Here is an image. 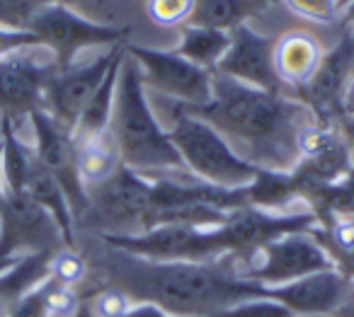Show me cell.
Masks as SVG:
<instances>
[{"mask_svg":"<svg viewBox=\"0 0 354 317\" xmlns=\"http://www.w3.org/2000/svg\"><path fill=\"white\" fill-rule=\"evenodd\" d=\"M83 257L88 281L119 288L138 305L170 317H216L241 302L272 300L267 286L238 276L233 254L214 262H156L122 252L95 235Z\"/></svg>","mask_w":354,"mask_h":317,"instance_id":"6da1fadb","label":"cell"},{"mask_svg":"<svg viewBox=\"0 0 354 317\" xmlns=\"http://www.w3.org/2000/svg\"><path fill=\"white\" fill-rule=\"evenodd\" d=\"M185 109L207 122L241 160L277 175L294 172L301 136L315 124L313 112L291 95L250 88L216 70H212V99Z\"/></svg>","mask_w":354,"mask_h":317,"instance_id":"7a4b0ae2","label":"cell"},{"mask_svg":"<svg viewBox=\"0 0 354 317\" xmlns=\"http://www.w3.org/2000/svg\"><path fill=\"white\" fill-rule=\"evenodd\" d=\"M109 133L124 167L143 177H192L158 122L138 64L127 54L119 64Z\"/></svg>","mask_w":354,"mask_h":317,"instance_id":"3957f363","label":"cell"},{"mask_svg":"<svg viewBox=\"0 0 354 317\" xmlns=\"http://www.w3.org/2000/svg\"><path fill=\"white\" fill-rule=\"evenodd\" d=\"M165 131L189 175L197 177L204 184L221 186V189H245L257 180L260 170L241 160L207 122L189 114L175 99H165Z\"/></svg>","mask_w":354,"mask_h":317,"instance_id":"277c9868","label":"cell"},{"mask_svg":"<svg viewBox=\"0 0 354 317\" xmlns=\"http://www.w3.org/2000/svg\"><path fill=\"white\" fill-rule=\"evenodd\" d=\"M88 213L78 225L97 238H133L151 230V180L129 167L85 186Z\"/></svg>","mask_w":354,"mask_h":317,"instance_id":"5b68a950","label":"cell"},{"mask_svg":"<svg viewBox=\"0 0 354 317\" xmlns=\"http://www.w3.org/2000/svg\"><path fill=\"white\" fill-rule=\"evenodd\" d=\"M233 267L241 278L257 281L267 288L286 286L310 273L335 269L330 254L310 233H291L252 249L245 257L233 254Z\"/></svg>","mask_w":354,"mask_h":317,"instance_id":"8992f818","label":"cell"},{"mask_svg":"<svg viewBox=\"0 0 354 317\" xmlns=\"http://www.w3.org/2000/svg\"><path fill=\"white\" fill-rule=\"evenodd\" d=\"M25 30L39 39L44 49L51 51L59 70H66L68 66L75 64V56L83 49H93V46H117L127 44L129 35L117 27H107L83 17L68 6H46L27 22Z\"/></svg>","mask_w":354,"mask_h":317,"instance_id":"52a82bcc","label":"cell"},{"mask_svg":"<svg viewBox=\"0 0 354 317\" xmlns=\"http://www.w3.org/2000/svg\"><path fill=\"white\" fill-rule=\"evenodd\" d=\"M122 252L136 257L156 259V262H214L226 257L221 228H199V225L170 223L153 228L133 238H100Z\"/></svg>","mask_w":354,"mask_h":317,"instance_id":"ba28073f","label":"cell"},{"mask_svg":"<svg viewBox=\"0 0 354 317\" xmlns=\"http://www.w3.org/2000/svg\"><path fill=\"white\" fill-rule=\"evenodd\" d=\"M124 49L141 68L148 93L175 99L185 107H202L212 99V70L189 64L172 49L141 44H124Z\"/></svg>","mask_w":354,"mask_h":317,"instance_id":"9c48e42d","label":"cell"},{"mask_svg":"<svg viewBox=\"0 0 354 317\" xmlns=\"http://www.w3.org/2000/svg\"><path fill=\"white\" fill-rule=\"evenodd\" d=\"M68 247L59 223L25 194L6 191L0 206V259L59 252Z\"/></svg>","mask_w":354,"mask_h":317,"instance_id":"30bf717a","label":"cell"},{"mask_svg":"<svg viewBox=\"0 0 354 317\" xmlns=\"http://www.w3.org/2000/svg\"><path fill=\"white\" fill-rule=\"evenodd\" d=\"M59 70L54 56L44 46L25 49L0 59V117L30 119L32 112L44 109L46 85Z\"/></svg>","mask_w":354,"mask_h":317,"instance_id":"8fae6325","label":"cell"},{"mask_svg":"<svg viewBox=\"0 0 354 317\" xmlns=\"http://www.w3.org/2000/svg\"><path fill=\"white\" fill-rule=\"evenodd\" d=\"M32 131H35V153L39 162L54 175L66 194V201L73 213V223L78 225L83 215L88 213V194L80 180L78 170V146L73 141V133L64 128L46 109L30 114Z\"/></svg>","mask_w":354,"mask_h":317,"instance_id":"7c38bea8","label":"cell"},{"mask_svg":"<svg viewBox=\"0 0 354 317\" xmlns=\"http://www.w3.org/2000/svg\"><path fill=\"white\" fill-rule=\"evenodd\" d=\"M354 75V27L344 22L337 39L328 46L320 59L318 68L308 78V83L301 85L294 93L299 102L313 112L318 124H337L339 102L347 83Z\"/></svg>","mask_w":354,"mask_h":317,"instance_id":"4fadbf2b","label":"cell"},{"mask_svg":"<svg viewBox=\"0 0 354 317\" xmlns=\"http://www.w3.org/2000/svg\"><path fill=\"white\" fill-rule=\"evenodd\" d=\"M122 54L124 44H117L109 51H104V54H100L97 59L88 61V64H73L66 70H56L54 78L46 85L44 109L61 126L73 133L85 104L90 102V97L100 88L107 70L112 68V64Z\"/></svg>","mask_w":354,"mask_h":317,"instance_id":"5bb4252c","label":"cell"},{"mask_svg":"<svg viewBox=\"0 0 354 317\" xmlns=\"http://www.w3.org/2000/svg\"><path fill=\"white\" fill-rule=\"evenodd\" d=\"M231 44L223 59L214 70L250 88H260L267 93H284L279 75L274 70V39L252 30L248 22L233 27L228 32Z\"/></svg>","mask_w":354,"mask_h":317,"instance_id":"9a60e30c","label":"cell"},{"mask_svg":"<svg viewBox=\"0 0 354 317\" xmlns=\"http://www.w3.org/2000/svg\"><path fill=\"white\" fill-rule=\"evenodd\" d=\"M354 167L352 153L337 124L308 126L299 143V162L291 175L306 184H333Z\"/></svg>","mask_w":354,"mask_h":317,"instance_id":"2e32d148","label":"cell"},{"mask_svg":"<svg viewBox=\"0 0 354 317\" xmlns=\"http://www.w3.org/2000/svg\"><path fill=\"white\" fill-rule=\"evenodd\" d=\"M352 281L337 271L310 273L286 286L270 288V298L284 305L294 317H337L349 300Z\"/></svg>","mask_w":354,"mask_h":317,"instance_id":"e0dca14e","label":"cell"},{"mask_svg":"<svg viewBox=\"0 0 354 317\" xmlns=\"http://www.w3.org/2000/svg\"><path fill=\"white\" fill-rule=\"evenodd\" d=\"M325 54L323 41L306 30L284 32L274 39V70L284 85L286 95L294 97L301 85L308 83Z\"/></svg>","mask_w":354,"mask_h":317,"instance_id":"ac0fdd59","label":"cell"},{"mask_svg":"<svg viewBox=\"0 0 354 317\" xmlns=\"http://www.w3.org/2000/svg\"><path fill=\"white\" fill-rule=\"evenodd\" d=\"M49 252L27 254L20 262L12 264L8 271L0 273V317L10 315V310L27 293L35 291L39 283L49 278Z\"/></svg>","mask_w":354,"mask_h":317,"instance_id":"d6986e66","label":"cell"},{"mask_svg":"<svg viewBox=\"0 0 354 317\" xmlns=\"http://www.w3.org/2000/svg\"><path fill=\"white\" fill-rule=\"evenodd\" d=\"M265 8V3H250V0H192L187 27L231 32L233 27L260 15Z\"/></svg>","mask_w":354,"mask_h":317,"instance_id":"ffe728a7","label":"cell"},{"mask_svg":"<svg viewBox=\"0 0 354 317\" xmlns=\"http://www.w3.org/2000/svg\"><path fill=\"white\" fill-rule=\"evenodd\" d=\"M124 54L112 64V68L107 70L104 80L100 83V88L95 90V95L90 97V102L85 104L83 114H80L78 124L73 128V141L83 143L93 136H100L109 128V119H112V107H114V90H117V78H119V64H122Z\"/></svg>","mask_w":354,"mask_h":317,"instance_id":"44dd1931","label":"cell"},{"mask_svg":"<svg viewBox=\"0 0 354 317\" xmlns=\"http://www.w3.org/2000/svg\"><path fill=\"white\" fill-rule=\"evenodd\" d=\"M231 37L228 32L204 30V27H180V41L172 46L175 54L187 59L189 64L199 66L204 70H214L223 54L228 51Z\"/></svg>","mask_w":354,"mask_h":317,"instance_id":"7402d4cb","label":"cell"},{"mask_svg":"<svg viewBox=\"0 0 354 317\" xmlns=\"http://www.w3.org/2000/svg\"><path fill=\"white\" fill-rule=\"evenodd\" d=\"M75 146H78L80 180H83L85 186L107 180L112 172H117L122 167L117 143H114L109 128L104 133H100V136H93L83 143H75Z\"/></svg>","mask_w":354,"mask_h":317,"instance_id":"603a6c76","label":"cell"},{"mask_svg":"<svg viewBox=\"0 0 354 317\" xmlns=\"http://www.w3.org/2000/svg\"><path fill=\"white\" fill-rule=\"evenodd\" d=\"M88 262H85L83 252L78 247H64L59 252L51 254L49 262V278L61 286L68 288H83V283L88 281Z\"/></svg>","mask_w":354,"mask_h":317,"instance_id":"cb8c5ba5","label":"cell"},{"mask_svg":"<svg viewBox=\"0 0 354 317\" xmlns=\"http://www.w3.org/2000/svg\"><path fill=\"white\" fill-rule=\"evenodd\" d=\"M143 10L156 30H180L187 25L192 0H143Z\"/></svg>","mask_w":354,"mask_h":317,"instance_id":"d4e9b609","label":"cell"},{"mask_svg":"<svg viewBox=\"0 0 354 317\" xmlns=\"http://www.w3.org/2000/svg\"><path fill=\"white\" fill-rule=\"evenodd\" d=\"M68 6L75 8L78 0H0V25L15 27V30H25L27 22L46 6Z\"/></svg>","mask_w":354,"mask_h":317,"instance_id":"484cf974","label":"cell"},{"mask_svg":"<svg viewBox=\"0 0 354 317\" xmlns=\"http://www.w3.org/2000/svg\"><path fill=\"white\" fill-rule=\"evenodd\" d=\"M44 293H46V310H49V317H75L80 302H83L78 288L61 286V283L51 281V278L44 281Z\"/></svg>","mask_w":354,"mask_h":317,"instance_id":"4316f807","label":"cell"},{"mask_svg":"<svg viewBox=\"0 0 354 317\" xmlns=\"http://www.w3.org/2000/svg\"><path fill=\"white\" fill-rule=\"evenodd\" d=\"M286 6L301 17L315 22H333L337 17V0H284Z\"/></svg>","mask_w":354,"mask_h":317,"instance_id":"83f0119b","label":"cell"},{"mask_svg":"<svg viewBox=\"0 0 354 317\" xmlns=\"http://www.w3.org/2000/svg\"><path fill=\"white\" fill-rule=\"evenodd\" d=\"M35 46H41V44L30 30H15V27L0 25V59L17 54V51L35 49Z\"/></svg>","mask_w":354,"mask_h":317,"instance_id":"f1b7e54d","label":"cell"},{"mask_svg":"<svg viewBox=\"0 0 354 317\" xmlns=\"http://www.w3.org/2000/svg\"><path fill=\"white\" fill-rule=\"evenodd\" d=\"M8 317H49L46 310V293H44V283L30 291L15 307L10 310Z\"/></svg>","mask_w":354,"mask_h":317,"instance_id":"f546056e","label":"cell"},{"mask_svg":"<svg viewBox=\"0 0 354 317\" xmlns=\"http://www.w3.org/2000/svg\"><path fill=\"white\" fill-rule=\"evenodd\" d=\"M354 119V75L347 83L342 95V102H339V119Z\"/></svg>","mask_w":354,"mask_h":317,"instance_id":"4dcf8cb0","label":"cell"},{"mask_svg":"<svg viewBox=\"0 0 354 317\" xmlns=\"http://www.w3.org/2000/svg\"><path fill=\"white\" fill-rule=\"evenodd\" d=\"M337 128L342 131L344 141L349 146V153H352V160H354V119H337Z\"/></svg>","mask_w":354,"mask_h":317,"instance_id":"1f68e13d","label":"cell"},{"mask_svg":"<svg viewBox=\"0 0 354 317\" xmlns=\"http://www.w3.org/2000/svg\"><path fill=\"white\" fill-rule=\"evenodd\" d=\"M352 281V291H349V300L347 305L342 307V312H339L337 317H354V278H349Z\"/></svg>","mask_w":354,"mask_h":317,"instance_id":"d6a6232c","label":"cell"},{"mask_svg":"<svg viewBox=\"0 0 354 317\" xmlns=\"http://www.w3.org/2000/svg\"><path fill=\"white\" fill-rule=\"evenodd\" d=\"M344 22L354 27V0H349L347 8H344Z\"/></svg>","mask_w":354,"mask_h":317,"instance_id":"836d02e7","label":"cell"},{"mask_svg":"<svg viewBox=\"0 0 354 317\" xmlns=\"http://www.w3.org/2000/svg\"><path fill=\"white\" fill-rule=\"evenodd\" d=\"M3 196H6V186H3V141H0V206H3Z\"/></svg>","mask_w":354,"mask_h":317,"instance_id":"e575fe53","label":"cell"},{"mask_svg":"<svg viewBox=\"0 0 354 317\" xmlns=\"http://www.w3.org/2000/svg\"><path fill=\"white\" fill-rule=\"evenodd\" d=\"M20 259H22V257H10V259H0V273H3V271H8V269H10V267H12V264H15V262H20Z\"/></svg>","mask_w":354,"mask_h":317,"instance_id":"d590c367","label":"cell"},{"mask_svg":"<svg viewBox=\"0 0 354 317\" xmlns=\"http://www.w3.org/2000/svg\"><path fill=\"white\" fill-rule=\"evenodd\" d=\"M75 317H90V315H88V310H85L83 302H80V307H78V312H75Z\"/></svg>","mask_w":354,"mask_h":317,"instance_id":"8d00e7d4","label":"cell"},{"mask_svg":"<svg viewBox=\"0 0 354 317\" xmlns=\"http://www.w3.org/2000/svg\"><path fill=\"white\" fill-rule=\"evenodd\" d=\"M250 3H265V6H272V3H277V0H250Z\"/></svg>","mask_w":354,"mask_h":317,"instance_id":"74e56055","label":"cell"},{"mask_svg":"<svg viewBox=\"0 0 354 317\" xmlns=\"http://www.w3.org/2000/svg\"><path fill=\"white\" fill-rule=\"evenodd\" d=\"M347 3H349V0H339V8H342V6H347Z\"/></svg>","mask_w":354,"mask_h":317,"instance_id":"f35d334b","label":"cell"}]
</instances>
